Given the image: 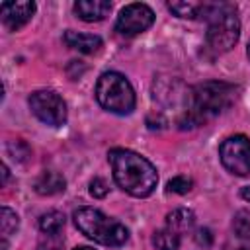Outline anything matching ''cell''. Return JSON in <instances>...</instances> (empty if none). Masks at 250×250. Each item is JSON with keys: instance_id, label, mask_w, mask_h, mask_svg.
Listing matches in <instances>:
<instances>
[{"instance_id": "20", "label": "cell", "mask_w": 250, "mask_h": 250, "mask_svg": "<svg viewBox=\"0 0 250 250\" xmlns=\"http://www.w3.org/2000/svg\"><path fill=\"white\" fill-rule=\"evenodd\" d=\"M62 236L61 234H43L39 242V250H61Z\"/></svg>"}, {"instance_id": "14", "label": "cell", "mask_w": 250, "mask_h": 250, "mask_svg": "<svg viewBox=\"0 0 250 250\" xmlns=\"http://www.w3.org/2000/svg\"><path fill=\"white\" fill-rule=\"evenodd\" d=\"M193 223H195V217L188 209H176L166 217V227H170L178 234H184L186 230H189L193 227Z\"/></svg>"}, {"instance_id": "22", "label": "cell", "mask_w": 250, "mask_h": 250, "mask_svg": "<svg viewBox=\"0 0 250 250\" xmlns=\"http://www.w3.org/2000/svg\"><path fill=\"white\" fill-rule=\"evenodd\" d=\"M240 195H242V199H246V201H250V186H246V188H242V191H240Z\"/></svg>"}, {"instance_id": "2", "label": "cell", "mask_w": 250, "mask_h": 250, "mask_svg": "<svg viewBox=\"0 0 250 250\" xmlns=\"http://www.w3.org/2000/svg\"><path fill=\"white\" fill-rule=\"evenodd\" d=\"M238 98V88L223 80H207L191 88L188 98V111L182 127L201 125L225 109H229Z\"/></svg>"}, {"instance_id": "13", "label": "cell", "mask_w": 250, "mask_h": 250, "mask_svg": "<svg viewBox=\"0 0 250 250\" xmlns=\"http://www.w3.org/2000/svg\"><path fill=\"white\" fill-rule=\"evenodd\" d=\"M64 178L59 172H43L37 180H35V191L41 195H53L59 191H64Z\"/></svg>"}, {"instance_id": "19", "label": "cell", "mask_w": 250, "mask_h": 250, "mask_svg": "<svg viewBox=\"0 0 250 250\" xmlns=\"http://www.w3.org/2000/svg\"><path fill=\"white\" fill-rule=\"evenodd\" d=\"M166 189L172 191V193H188L191 189V180L186 178V176H176V178H172L168 182V188Z\"/></svg>"}, {"instance_id": "15", "label": "cell", "mask_w": 250, "mask_h": 250, "mask_svg": "<svg viewBox=\"0 0 250 250\" xmlns=\"http://www.w3.org/2000/svg\"><path fill=\"white\" fill-rule=\"evenodd\" d=\"M20 219L10 207H2L0 211V232H2V250H8V240L10 236L18 230Z\"/></svg>"}, {"instance_id": "23", "label": "cell", "mask_w": 250, "mask_h": 250, "mask_svg": "<svg viewBox=\"0 0 250 250\" xmlns=\"http://www.w3.org/2000/svg\"><path fill=\"white\" fill-rule=\"evenodd\" d=\"M74 250H94V248H90V246H78V248H74Z\"/></svg>"}, {"instance_id": "10", "label": "cell", "mask_w": 250, "mask_h": 250, "mask_svg": "<svg viewBox=\"0 0 250 250\" xmlns=\"http://www.w3.org/2000/svg\"><path fill=\"white\" fill-rule=\"evenodd\" d=\"M223 250H250V211H240L234 217Z\"/></svg>"}, {"instance_id": "16", "label": "cell", "mask_w": 250, "mask_h": 250, "mask_svg": "<svg viewBox=\"0 0 250 250\" xmlns=\"http://www.w3.org/2000/svg\"><path fill=\"white\" fill-rule=\"evenodd\" d=\"M180 240H182V234H178L170 227H164V229L156 230L154 236H152V244L158 250H178L180 248Z\"/></svg>"}, {"instance_id": "21", "label": "cell", "mask_w": 250, "mask_h": 250, "mask_svg": "<svg viewBox=\"0 0 250 250\" xmlns=\"http://www.w3.org/2000/svg\"><path fill=\"white\" fill-rule=\"evenodd\" d=\"M90 193H92L94 197H104V195L107 193V184H105L102 178H94V180L90 182Z\"/></svg>"}, {"instance_id": "7", "label": "cell", "mask_w": 250, "mask_h": 250, "mask_svg": "<svg viewBox=\"0 0 250 250\" xmlns=\"http://www.w3.org/2000/svg\"><path fill=\"white\" fill-rule=\"evenodd\" d=\"M223 166L234 176L250 174V139L244 135H232L219 146Z\"/></svg>"}, {"instance_id": "9", "label": "cell", "mask_w": 250, "mask_h": 250, "mask_svg": "<svg viewBox=\"0 0 250 250\" xmlns=\"http://www.w3.org/2000/svg\"><path fill=\"white\" fill-rule=\"evenodd\" d=\"M33 12H35L33 2H2L0 4L2 23L10 31H18L20 27H23L31 20Z\"/></svg>"}, {"instance_id": "1", "label": "cell", "mask_w": 250, "mask_h": 250, "mask_svg": "<svg viewBox=\"0 0 250 250\" xmlns=\"http://www.w3.org/2000/svg\"><path fill=\"white\" fill-rule=\"evenodd\" d=\"M115 184L133 197H146L158 184L156 168L141 154L127 148H113L107 154Z\"/></svg>"}, {"instance_id": "4", "label": "cell", "mask_w": 250, "mask_h": 250, "mask_svg": "<svg viewBox=\"0 0 250 250\" xmlns=\"http://www.w3.org/2000/svg\"><path fill=\"white\" fill-rule=\"evenodd\" d=\"M76 229L92 238L94 242H100L104 246H121L129 238V230L115 219L107 217L100 209L94 207H80L72 215Z\"/></svg>"}, {"instance_id": "12", "label": "cell", "mask_w": 250, "mask_h": 250, "mask_svg": "<svg viewBox=\"0 0 250 250\" xmlns=\"http://www.w3.org/2000/svg\"><path fill=\"white\" fill-rule=\"evenodd\" d=\"M62 39H64V43L70 49H76V51L88 53V55L100 51V47H102V37L92 35V33H80V31L68 29V31H64V37Z\"/></svg>"}, {"instance_id": "17", "label": "cell", "mask_w": 250, "mask_h": 250, "mask_svg": "<svg viewBox=\"0 0 250 250\" xmlns=\"http://www.w3.org/2000/svg\"><path fill=\"white\" fill-rule=\"evenodd\" d=\"M64 227V215L61 211H47L39 217V229L43 234H61Z\"/></svg>"}, {"instance_id": "6", "label": "cell", "mask_w": 250, "mask_h": 250, "mask_svg": "<svg viewBox=\"0 0 250 250\" xmlns=\"http://www.w3.org/2000/svg\"><path fill=\"white\" fill-rule=\"evenodd\" d=\"M29 107L33 115L51 127H61L66 121V104L53 90H37L29 96Z\"/></svg>"}, {"instance_id": "11", "label": "cell", "mask_w": 250, "mask_h": 250, "mask_svg": "<svg viewBox=\"0 0 250 250\" xmlns=\"http://www.w3.org/2000/svg\"><path fill=\"white\" fill-rule=\"evenodd\" d=\"M111 10V2L107 0H78L74 2V12L84 21H100Z\"/></svg>"}, {"instance_id": "18", "label": "cell", "mask_w": 250, "mask_h": 250, "mask_svg": "<svg viewBox=\"0 0 250 250\" xmlns=\"http://www.w3.org/2000/svg\"><path fill=\"white\" fill-rule=\"evenodd\" d=\"M168 10L174 12L178 18H199V10H201V2H170Z\"/></svg>"}, {"instance_id": "3", "label": "cell", "mask_w": 250, "mask_h": 250, "mask_svg": "<svg viewBox=\"0 0 250 250\" xmlns=\"http://www.w3.org/2000/svg\"><path fill=\"white\" fill-rule=\"evenodd\" d=\"M199 18L207 21V47L213 53H227L234 47L240 35V21L232 4L203 2Z\"/></svg>"}, {"instance_id": "8", "label": "cell", "mask_w": 250, "mask_h": 250, "mask_svg": "<svg viewBox=\"0 0 250 250\" xmlns=\"http://www.w3.org/2000/svg\"><path fill=\"white\" fill-rule=\"evenodd\" d=\"M152 23H154V12L146 4L135 2V4H127L119 12L117 21H115V31L131 37V35L146 31Z\"/></svg>"}, {"instance_id": "5", "label": "cell", "mask_w": 250, "mask_h": 250, "mask_svg": "<svg viewBox=\"0 0 250 250\" xmlns=\"http://www.w3.org/2000/svg\"><path fill=\"white\" fill-rule=\"evenodd\" d=\"M98 104L117 115H127L135 109V90L119 72H104L96 82Z\"/></svg>"}, {"instance_id": "24", "label": "cell", "mask_w": 250, "mask_h": 250, "mask_svg": "<svg viewBox=\"0 0 250 250\" xmlns=\"http://www.w3.org/2000/svg\"><path fill=\"white\" fill-rule=\"evenodd\" d=\"M246 53H248V59H250V45H248V49H246Z\"/></svg>"}]
</instances>
